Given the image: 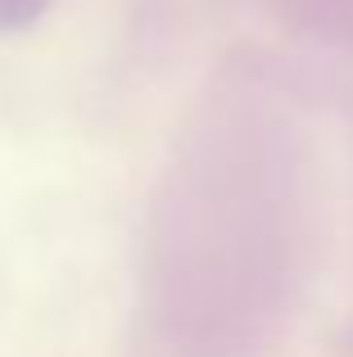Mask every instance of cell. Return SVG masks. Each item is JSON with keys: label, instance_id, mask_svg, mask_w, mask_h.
<instances>
[{"label": "cell", "instance_id": "obj_1", "mask_svg": "<svg viewBox=\"0 0 353 357\" xmlns=\"http://www.w3.org/2000/svg\"><path fill=\"white\" fill-rule=\"evenodd\" d=\"M50 0H0V32H18V27H32L45 14Z\"/></svg>", "mask_w": 353, "mask_h": 357}]
</instances>
